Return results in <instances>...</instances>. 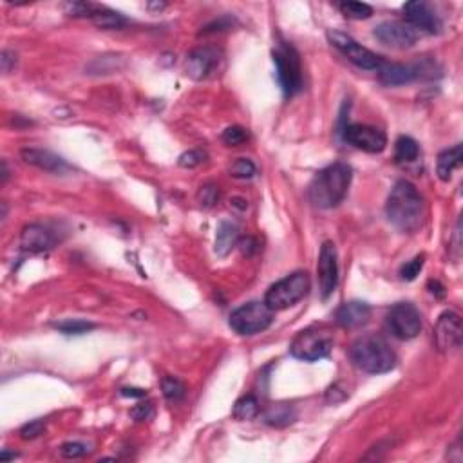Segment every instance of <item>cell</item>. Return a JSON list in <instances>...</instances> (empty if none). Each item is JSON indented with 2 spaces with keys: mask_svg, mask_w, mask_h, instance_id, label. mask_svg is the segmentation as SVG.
I'll return each mask as SVG.
<instances>
[{
  "mask_svg": "<svg viewBox=\"0 0 463 463\" xmlns=\"http://www.w3.org/2000/svg\"><path fill=\"white\" fill-rule=\"evenodd\" d=\"M404 15L405 22L414 27L416 31H425L429 35H437L441 29V22L438 18L437 11L422 0H414V2H407L404 6Z\"/></svg>",
  "mask_w": 463,
  "mask_h": 463,
  "instance_id": "5bb4252c",
  "label": "cell"
},
{
  "mask_svg": "<svg viewBox=\"0 0 463 463\" xmlns=\"http://www.w3.org/2000/svg\"><path fill=\"white\" fill-rule=\"evenodd\" d=\"M44 431H45L44 420H33V422L26 423V425L20 429V438H22V440H33V438L40 437Z\"/></svg>",
  "mask_w": 463,
  "mask_h": 463,
  "instance_id": "e575fe53",
  "label": "cell"
},
{
  "mask_svg": "<svg viewBox=\"0 0 463 463\" xmlns=\"http://www.w3.org/2000/svg\"><path fill=\"white\" fill-rule=\"evenodd\" d=\"M54 243V237L47 228L40 227V225H29L22 230L20 234V246H22L26 252H33V254H38V252H44V250H50Z\"/></svg>",
  "mask_w": 463,
  "mask_h": 463,
  "instance_id": "d6986e66",
  "label": "cell"
},
{
  "mask_svg": "<svg viewBox=\"0 0 463 463\" xmlns=\"http://www.w3.org/2000/svg\"><path fill=\"white\" fill-rule=\"evenodd\" d=\"M349 183L351 167L339 161L315 174L308 187V197L317 208H335L346 197Z\"/></svg>",
  "mask_w": 463,
  "mask_h": 463,
  "instance_id": "7a4b0ae2",
  "label": "cell"
},
{
  "mask_svg": "<svg viewBox=\"0 0 463 463\" xmlns=\"http://www.w3.org/2000/svg\"><path fill=\"white\" fill-rule=\"evenodd\" d=\"M219 63V51L212 45H203L192 51L185 63V71L192 80H205L208 78Z\"/></svg>",
  "mask_w": 463,
  "mask_h": 463,
  "instance_id": "9a60e30c",
  "label": "cell"
},
{
  "mask_svg": "<svg viewBox=\"0 0 463 463\" xmlns=\"http://www.w3.org/2000/svg\"><path fill=\"white\" fill-rule=\"evenodd\" d=\"M462 319L458 313L446 312L441 313L434 328V342L440 351H456L462 346Z\"/></svg>",
  "mask_w": 463,
  "mask_h": 463,
  "instance_id": "4fadbf2b",
  "label": "cell"
},
{
  "mask_svg": "<svg viewBox=\"0 0 463 463\" xmlns=\"http://www.w3.org/2000/svg\"><path fill=\"white\" fill-rule=\"evenodd\" d=\"M66 13L69 17H89L93 18V15L98 11V8L89 2H67L66 6Z\"/></svg>",
  "mask_w": 463,
  "mask_h": 463,
  "instance_id": "d6a6232c",
  "label": "cell"
},
{
  "mask_svg": "<svg viewBox=\"0 0 463 463\" xmlns=\"http://www.w3.org/2000/svg\"><path fill=\"white\" fill-rule=\"evenodd\" d=\"M273 63L277 69V80L286 96H295L304 87L303 66L297 50L289 42H279L273 50Z\"/></svg>",
  "mask_w": 463,
  "mask_h": 463,
  "instance_id": "277c9868",
  "label": "cell"
},
{
  "mask_svg": "<svg viewBox=\"0 0 463 463\" xmlns=\"http://www.w3.org/2000/svg\"><path fill=\"white\" fill-rule=\"evenodd\" d=\"M161 391H163V395H165L169 402H179L187 395L185 384L181 380L174 379V377H165V379L161 380Z\"/></svg>",
  "mask_w": 463,
  "mask_h": 463,
  "instance_id": "4316f807",
  "label": "cell"
},
{
  "mask_svg": "<svg viewBox=\"0 0 463 463\" xmlns=\"http://www.w3.org/2000/svg\"><path fill=\"white\" fill-rule=\"evenodd\" d=\"M147 395L145 389H136V388H125L121 389V397H132V398H143Z\"/></svg>",
  "mask_w": 463,
  "mask_h": 463,
  "instance_id": "60d3db41",
  "label": "cell"
},
{
  "mask_svg": "<svg viewBox=\"0 0 463 463\" xmlns=\"http://www.w3.org/2000/svg\"><path fill=\"white\" fill-rule=\"evenodd\" d=\"M349 356L358 370L370 374L389 373L397 364V356L389 347V344L382 337L373 333L358 337L351 344Z\"/></svg>",
  "mask_w": 463,
  "mask_h": 463,
  "instance_id": "3957f363",
  "label": "cell"
},
{
  "mask_svg": "<svg viewBox=\"0 0 463 463\" xmlns=\"http://www.w3.org/2000/svg\"><path fill=\"white\" fill-rule=\"evenodd\" d=\"M239 241V228L237 225L230 223V221H221L218 227V234H215V254L218 257H227L232 250L237 246Z\"/></svg>",
  "mask_w": 463,
  "mask_h": 463,
  "instance_id": "ffe728a7",
  "label": "cell"
},
{
  "mask_svg": "<svg viewBox=\"0 0 463 463\" xmlns=\"http://www.w3.org/2000/svg\"><path fill=\"white\" fill-rule=\"evenodd\" d=\"M246 139H248V130L239 127V125H232L223 132V142L230 147H237L241 143H245Z\"/></svg>",
  "mask_w": 463,
  "mask_h": 463,
  "instance_id": "836d02e7",
  "label": "cell"
},
{
  "mask_svg": "<svg viewBox=\"0 0 463 463\" xmlns=\"http://www.w3.org/2000/svg\"><path fill=\"white\" fill-rule=\"evenodd\" d=\"M219 201V188L215 185H203L197 192V203L203 208H212Z\"/></svg>",
  "mask_w": 463,
  "mask_h": 463,
  "instance_id": "1f68e13d",
  "label": "cell"
},
{
  "mask_svg": "<svg viewBox=\"0 0 463 463\" xmlns=\"http://www.w3.org/2000/svg\"><path fill=\"white\" fill-rule=\"evenodd\" d=\"M91 20L98 29H105V31H114V29H121V27L127 26V18L123 15L105 8H98V11L93 15Z\"/></svg>",
  "mask_w": 463,
  "mask_h": 463,
  "instance_id": "603a6c76",
  "label": "cell"
},
{
  "mask_svg": "<svg viewBox=\"0 0 463 463\" xmlns=\"http://www.w3.org/2000/svg\"><path fill=\"white\" fill-rule=\"evenodd\" d=\"M130 416H132L136 422H147V420H151L152 416H154V405L151 404V402H145V404H138L134 405L132 409H130Z\"/></svg>",
  "mask_w": 463,
  "mask_h": 463,
  "instance_id": "d590c367",
  "label": "cell"
},
{
  "mask_svg": "<svg viewBox=\"0 0 463 463\" xmlns=\"http://www.w3.org/2000/svg\"><path fill=\"white\" fill-rule=\"evenodd\" d=\"M228 27H230V20H228V18H219V20H215L214 24H208V26L203 29V33L223 31V29H228Z\"/></svg>",
  "mask_w": 463,
  "mask_h": 463,
  "instance_id": "ab89813d",
  "label": "cell"
},
{
  "mask_svg": "<svg viewBox=\"0 0 463 463\" xmlns=\"http://www.w3.org/2000/svg\"><path fill=\"white\" fill-rule=\"evenodd\" d=\"M310 286L312 282H310V275L306 272H295L270 286V289L264 295V304L272 312H281V310L297 304L298 301H303L310 291Z\"/></svg>",
  "mask_w": 463,
  "mask_h": 463,
  "instance_id": "8992f818",
  "label": "cell"
},
{
  "mask_svg": "<svg viewBox=\"0 0 463 463\" xmlns=\"http://www.w3.org/2000/svg\"><path fill=\"white\" fill-rule=\"evenodd\" d=\"M295 418H297L295 409L288 404H273L264 411V422L273 427H284L294 423Z\"/></svg>",
  "mask_w": 463,
  "mask_h": 463,
  "instance_id": "7402d4cb",
  "label": "cell"
},
{
  "mask_svg": "<svg viewBox=\"0 0 463 463\" xmlns=\"http://www.w3.org/2000/svg\"><path fill=\"white\" fill-rule=\"evenodd\" d=\"M237 246H239L241 254L246 255V257H250V255H254L255 252H257V241H255L254 237H246V239L237 241Z\"/></svg>",
  "mask_w": 463,
  "mask_h": 463,
  "instance_id": "74e56055",
  "label": "cell"
},
{
  "mask_svg": "<svg viewBox=\"0 0 463 463\" xmlns=\"http://www.w3.org/2000/svg\"><path fill=\"white\" fill-rule=\"evenodd\" d=\"M273 322V312L259 301L243 304L230 315V328L239 335H255L268 330Z\"/></svg>",
  "mask_w": 463,
  "mask_h": 463,
  "instance_id": "52a82bcc",
  "label": "cell"
},
{
  "mask_svg": "<svg viewBox=\"0 0 463 463\" xmlns=\"http://www.w3.org/2000/svg\"><path fill=\"white\" fill-rule=\"evenodd\" d=\"M374 36L380 44L395 47V50H407L416 44L420 33L407 22L388 20V22H382L374 27Z\"/></svg>",
  "mask_w": 463,
  "mask_h": 463,
  "instance_id": "8fae6325",
  "label": "cell"
},
{
  "mask_svg": "<svg viewBox=\"0 0 463 463\" xmlns=\"http://www.w3.org/2000/svg\"><path fill=\"white\" fill-rule=\"evenodd\" d=\"M420 147L409 136H400L395 143V160L397 163H411L418 158Z\"/></svg>",
  "mask_w": 463,
  "mask_h": 463,
  "instance_id": "cb8c5ba5",
  "label": "cell"
},
{
  "mask_svg": "<svg viewBox=\"0 0 463 463\" xmlns=\"http://www.w3.org/2000/svg\"><path fill=\"white\" fill-rule=\"evenodd\" d=\"M17 458V455H9L8 450H2V453H0V460H2V462H6V460H15Z\"/></svg>",
  "mask_w": 463,
  "mask_h": 463,
  "instance_id": "b9f144b4",
  "label": "cell"
},
{
  "mask_svg": "<svg viewBox=\"0 0 463 463\" xmlns=\"http://www.w3.org/2000/svg\"><path fill=\"white\" fill-rule=\"evenodd\" d=\"M386 215L395 228L414 234L425 221V201L413 183L398 181L386 203Z\"/></svg>",
  "mask_w": 463,
  "mask_h": 463,
  "instance_id": "6da1fadb",
  "label": "cell"
},
{
  "mask_svg": "<svg viewBox=\"0 0 463 463\" xmlns=\"http://www.w3.org/2000/svg\"><path fill=\"white\" fill-rule=\"evenodd\" d=\"M147 8H156V9H163L165 4H147Z\"/></svg>",
  "mask_w": 463,
  "mask_h": 463,
  "instance_id": "7bdbcfd3",
  "label": "cell"
},
{
  "mask_svg": "<svg viewBox=\"0 0 463 463\" xmlns=\"http://www.w3.org/2000/svg\"><path fill=\"white\" fill-rule=\"evenodd\" d=\"M261 411L259 407V400L254 397V395H246V397L239 398L234 405V418L241 420V422H245V420H252L255 418Z\"/></svg>",
  "mask_w": 463,
  "mask_h": 463,
  "instance_id": "d4e9b609",
  "label": "cell"
},
{
  "mask_svg": "<svg viewBox=\"0 0 463 463\" xmlns=\"http://www.w3.org/2000/svg\"><path fill=\"white\" fill-rule=\"evenodd\" d=\"M344 139L355 149H360L370 154H380L384 149L388 147V136L386 132L373 125L353 123L346 125L342 129Z\"/></svg>",
  "mask_w": 463,
  "mask_h": 463,
  "instance_id": "30bf717a",
  "label": "cell"
},
{
  "mask_svg": "<svg viewBox=\"0 0 463 463\" xmlns=\"http://www.w3.org/2000/svg\"><path fill=\"white\" fill-rule=\"evenodd\" d=\"M388 326L397 339L411 340L422 331V315L414 304L398 303L389 310Z\"/></svg>",
  "mask_w": 463,
  "mask_h": 463,
  "instance_id": "9c48e42d",
  "label": "cell"
},
{
  "mask_svg": "<svg viewBox=\"0 0 463 463\" xmlns=\"http://www.w3.org/2000/svg\"><path fill=\"white\" fill-rule=\"evenodd\" d=\"M328 40H330V44L333 45L335 50H339L349 62L355 63L356 67H360V69H365V71H379V67L382 66L384 60L379 54H374L373 51L360 45L355 38H351V36L346 35V33L337 31V29H330V31H328Z\"/></svg>",
  "mask_w": 463,
  "mask_h": 463,
  "instance_id": "ba28073f",
  "label": "cell"
},
{
  "mask_svg": "<svg viewBox=\"0 0 463 463\" xmlns=\"http://www.w3.org/2000/svg\"><path fill=\"white\" fill-rule=\"evenodd\" d=\"M463 161V149L462 145H455L453 149H447L438 156L437 161V174L441 181H449L453 172L462 167Z\"/></svg>",
  "mask_w": 463,
  "mask_h": 463,
  "instance_id": "44dd1931",
  "label": "cell"
},
{
  "mask_svg": "<svg viewBox=\"0 0 463 463\" xmlns=\"http://www.w3.org/2000/svg\"><path fill=\"white\" fill-rule=\"evenodd\" d=\"M58 331H62L63 335H84L87 331L94 330L93 322L80 321V319H73V321H63L54 324Z\"/></svg>",
  "mask_w": 463,
  "mask_h": 463,
  "instance_id": "f1b7e54d",
  "label": "cell"
},
{
  "mask_svg": "<svg viewBox=\"0 0 463 463\" xmlns=\"http://www.w3.org/2000/svg\"><path fill=\"white\" fill-rule=\"evenodd\" d=\"M333 344V333L328 328L313 326L297 333V337L289 344V353L298 360L317 362L330 355Z\"/></svg>",
  "mask_w": 463,
  "mask_h": 463,
  "instance_id": "5b68a950",
  "label": "cell"
},
{
  "mask_svg": "<svg viewBox=\"0 0 463 463\" xmlns=\"http://www.w3.org/2000/svg\"><path fill=\"white\" fill-rule=\"evenodd\" d=\"M339 9L344 17L353 18V20H364L373 15V8L364 2H340Z\"/></svg>",
  "mask_w": 463,
  "mask_h": 463,
  "instance_id": "484cf974",
  "label": "cell"
},
{
  "mask_svg": "<svg viewBox=\"0 0 463 463\" xmlns=\"http://www.w3.org/2000/svg\"><path fill=\"white\" fill-rule=\"evenodd\" d=\"M423 263H425V255H423V254L416 255L414 259L407 261V263H405L404 266L400 268L402 279H404V281H414V279H416V275L422 272Z\"/></svg>",
  "mask_w": 463,
  "mask_h": 463,
  "instance_id": "4dcf8cb0",
  "label": "cell"
},
{
  "mask_svg": "<svg viewBox=\"0 0 463 463\" xmlns=\"http://www.w3.org/2000/svg\"><path fill=\"white\" fill-rule=\"evenodd\" d=\"M15 63H17V56L11 51H2V54H0V67H2L4 75H8L13 69Z\"/></svg>",
  "mask_w": 463,
  "mask_h": 463,
  "instance_id": "f35d334b",
  "label": "cell"
},
{
  "mask_svg": "<svg viewBox=\"0 0 463 463\" xmlns=\"http://www.w3.org/2000/svg\"><path fill=\"white\" fill-rule=\"evenodd\" d=\"M337 248L331 241H326L319 254V264H317V273H319V286H321L322 298H328L335 291L339 284V261H337Z\"/></svg>",
  "mask_w": 463,
  "mask_h": 463,
  "instance_id": "7c38bea8",
  "label": "cell"
},
{
  "mask_svg": "<svg viewBox=\"0 0 463 463\" xmlns=\"http://www.w3.org/2000/svg\"><path fill=\"white\" fill-rule=\"evenodd\" d=\"M203 161H206V152L201 151V149H192V151L183 152L181 156H179L178 163L183 169H196Z\"/></svg>",
  "mask_w": 463,
  "mask_h": 463,
  "instance_id": "f546056e",
  "label": "cell"
},
{
  "mask_svg": "<svg viewBox=\"0 0 463 463\" xmlns=\"http://www.w3.org/2000/svg\"><path fill=\"white\" fill-rule=\"evenodd\" d=\"M20 158L24 160V163L27 165L36 167V169L45 170V172L51 174H66L69 170V165L63 158H60L58 154L51 151H45V149H35V147H27L20 151Z\"/></svg>",
  "mask_w": 463,
  "mask_h": 463,
  "instance_id": "2e32d148",
  "label": "cell"
},
{
  "mask_svg": "<svg viewBox=\"0 0 463 463\" xmlns=\"http://www.w3.org/2000/svg\"><path fill=\"white\" fill-rule=\"evenodd\" d=\"M257 174L254 161L248 158H239L230 165V176L237 179H252Z\"/></svg>",
  "mask_w": 463,
  "mask_h": 463,
  "instance_id": "83f0119b",
  "label": "cell"
},
{
  "mask_svg": "<svg viewBox=\"0 0 463 463\" xmlns=\"http://www.w3.org/2000/svg\"><path fill=\"white\" fill-rule=\"evenodd\" d=\"M379 80L388 87H397V85H405L418 80V73L414 66L382 62V66L379 67Z\"/></svg>",
  "mask_w": 463,
  "mask_h": 463,
  "instance_id": "ac0fdd59",
  "label": "cell"
},
{
  "mask_svg": "<svg viewBox=\"0 0 463 463\" xmlns=\"http://www.w3.org/2000/svg\"><path fill=\"white\" fill-rule=\"evenodd\" d=\"M85 453H87V449H85L84 443H78V441H67V443H63L62 447H60V455L63 456V458H80V456H84Z\"/></svg>",
  "mask_w": 463,
  "mask_h": 463,
  "instance_id": "8d00e7d4",
  "label": "cell"
},
{
  "mask_svg": "<svg viewBox=\"0 0 463 463\" xmlns=\"http://www.w3.org/2000/svg\"><path fill=\"white\" fill-rule=\"evenodd\" d=\"M371 319V306L362 301L344 303L335 313V322L344 330H358Z\"/></svg>",
  "mask_w": 463,
  "mask_h": 463,
  "instance_id": "e0dca14e",
  "label": "cell"
}]
</instances>
